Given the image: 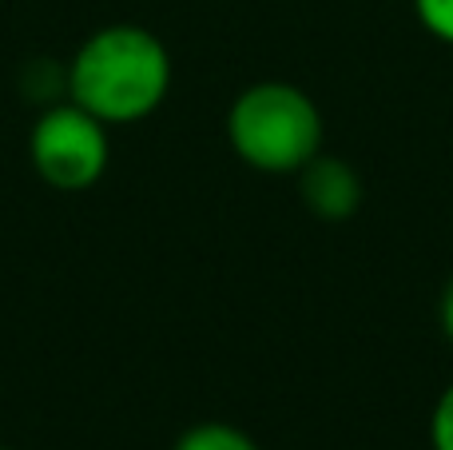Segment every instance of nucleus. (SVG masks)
Returning <instances> with one entry per match:
<instances>
[{
	"label": "nucleus",
	"mask_w": 453,
	"mask_h": 450,
	"mask_svg": "<svg viewBox=\"0 0 453 450\" xmlns=\"http://www.w3.org/2000/svg\"><path fill=\"white\" fill-rule=\"evenodd\" d=\"M172 88V56L156 32L140 24L96 28L68 64V100L104 124L148 120Z\"/></svg>",
	"instance_id": "1"
},
{
	"label": "nucleus",
	"mask_w": 453,
	"mask_h": 450,
	"mask_svg": "<svg viewBox=\"0 0 453 450\" xmlns=\"http://www.w3.org/2000/svg\"><path fill=\"white\" fill-rule=\"evenodd\" d=\"M226 140L247 167L266 175H298L322 151V112L303 88L263 80L234 96Z\"/></svg>",
	"instance_id": "2"
},
{
	"label": "nucleus",
	"mask_w": 453,
	"mask_h": 450,
	"mask_svg": "<svg viewBox=\"0 0 453 450\" xmlns=\"http://www.w3.org/2000/svg\"><path fill=\"white\" fill-rule=\"evenodd\" d=\"M108 124L76 100L48 104L28 132V159L56 191H84L108 172Z\"/></svg>",
	"instance_id": "3"
},
{
	"label": "nucleus",
	"mask_w": 453,
	"mask_h": 450,
	"mask_svg": "<svg viewBox=\"0 0 453 450\" xmlns=\"http://www.w3.org/2000/svg\"><path fill=\"white\" fill-rule=\"evenodd\" d=\"M303 180V204L311 207L319 220H346L358 212L362 204V180L346 159L338 156H314L311 164L298 172Z\"/></svg>",
	"instance_id": "4"
},
{
	"label": "nucleus",
	"mask_w": 453,
	"mask_h": 450,
	"mask_svg": "<svg viewBox=\"0 0 453 450\" xmlns=\"http://www.w3.org/2000/svg\"><path fill=\"white\" fill-rule=\"evenodd\" d=\"M175 450H258V443L231 423H199V427L183 431Z\"/></svg>",
	"instance_id": "5"
},
{
	"label": "nucleus",
	"mask_w": 453,
	"mask_h": 450,
	"mask_svg": "<svg viewBox=\"0 0 453 450\" xmlns=\"http://www.w3.org/2000/svg\"><path fill=\"white\" fill-rule=\"evenodd\" d=\"M414 16L434 40L453 48V0H414Z\"/></svg>",
	"instance_id": "6"
},
{
	"label": "nucleus",
	"mask_w": 453,
	"mask_h": 450,
	"mask_svg": "<svg viewBox=\"0 0 453 450\" xmlns=\"http://www.w3.org/2000/svg\"><path fill=\"white\" fill-rule=\"evenodd\" d=\"M430 446L434 450H453V383L438 395L430 415Z\"/></svg>",
	"instance_id": "7"
},
{
	"label": "nucleus",
	"mask_w": 453,
	"mask_h": 450,
	"mask_svg": "<svg viewBox=\"0 0 453 450\" xmlns=\"http://www.w3.org/2000/svg\"><path fill=\"white\" fill-rule=\"evenodd\" d=\"M441 331L453 343V283L446 287V299H441Z\"/></svg>",
	"instance_id": "8"
},
{
	"label": "nucleus",
	"mask_w": 453,
	"mask_h": 450,
	"mask_svg": "<svg viewBox=\"0 0 453 450\" xmlns=\"http://www.w3.org/2000/svg\"><path fill=\"white\" fill-rule=\"evenodd\" d=\"M0 450H8V446H0Z\"/></svg>",
	"instance_id": "9"
}]
</instances>
